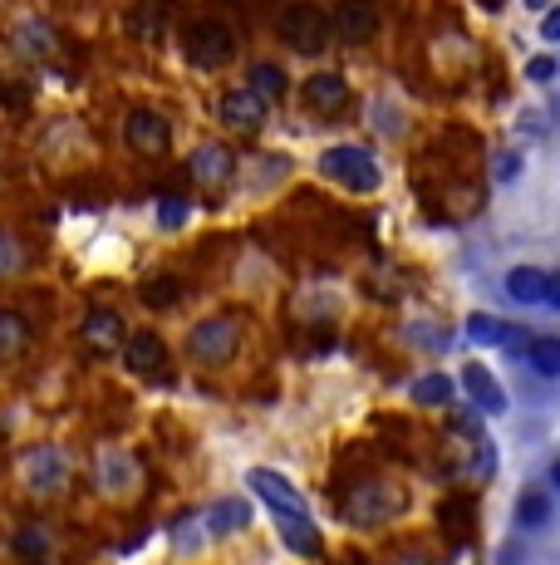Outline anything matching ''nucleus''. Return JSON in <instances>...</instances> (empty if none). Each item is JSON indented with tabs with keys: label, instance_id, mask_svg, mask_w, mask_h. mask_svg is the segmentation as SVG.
Here are the masks:
<instances>
[{
	"label": "nucleus",
	"instance_id": "nucleus-1",
	"mask_svg": "<svg viewBox=\"0 0 560 565\" xmlns=\"http://www.w3.org/2000/svg\"><path fill=\"white\" fill-rule=\"evenodd\" d=\"M320 172L339 187H349V192H374L379 187V163H374L369 148H330L320 158Z\"/></svg>",
	"mask_w": 560,
	"mask_h": 565
},
{
	"label": "nucleus",
	"instance_id": "nucleus-14",
	"mask_svg": "<svg viewBox=\"0 0 560 565\" xmlns=\"http://www.w3.org/2000/svg\"><path fill=\"white\" fill-rule=\"evenodd\" d=\"M236 168V158H231V148L226 143H202L197 153H192V172H197V182H226Z\"/></svg>",
	"mask_w": 560,
	"mask_h": 565
},
{
	"label": "nucleus",
	"instance_id": "nucleus-23",
	"mask_svg": "<svg viewBox=\"0 0 560 565\" xmlns=\"http://www.w3.org/2000/svg\"><path fill=\"white\" fill-rule=\"evenodd\" d=\"M177 295H182V285H177V276H158V281L143 285V300L153 305V310H168V305H177Z\"/></svg>",
	"mask_w": 560,
	"mask_h": 565
},
{
	"label": "nucleus",
	"instance_id": "nucleus-29",
	"mask_svg": "<svg viewBox=\"0 0 560 565\" xmlns=\"http://www.w3.org/2000/svg\"><path fill=\"white\" fill-rule=\"evenodd\" d=\"M526 74L546 84V79H556V59H551V55H536V59H531V64H526Z\"/></svg>",
	"mask_w": 560,
	"mask_h": 565
},
{
	"label": "nucleus",
	"instance_id": "nucleus-4",
	"mask_svg": "<svg viewBox=\"0 0 560 565\" xmlns=\"http://www.w3.org/2000/svg\"><path fill=\"white\" fill-rule=\"evenodd\" d=\"M123 138H128V148L133 153H143V158H163L172 143V123L163 113L153 109H133L128 113V123H123Z\"/></svg>",
	"mask_w": 560,
	"mask_h": 565
},
{
	"label": "nucleus",
	"instance_id": "nucleus-24",
	"mask_svg": "<svg viewBox=\"0 0 560 565\" xmlns=\"http://www.w3.org/2000/svg\"><path fill=\"white\" fill-rule=\"evenodd\" d=\"M516 516H521L526 526H541V521L551 516V502H546V492H526V497L516 502Z\"/></svg>",
	"mask_w": 560,
	"mask_h": 565
},
{
	"label": "nucleus",
	"instance_id": "nucleus-33",
	"mask_svg": "<svg viewBox=\"0 0 560 565\" xmlns=\"http://www.w3.org/2000/svg\"><path fill=\"white\" fill-rule=\"evenodd\" d=\"M398 565H423V561H413V556H403V561H398Z\"/></svg>",
	"mask_w": 560,
	"mask_h": 565
},
{
	"label": "nucleus",
	"instance_id": "nucleus-32",
	"mask_svg": "<svg viewBox=\"0 0 560 565\" xmlns=\"http://www.w3.org/2000/svg\"><path fill=\"white\" fill-rule=\"evenodd\" d=\"M551 482H556V492H560V462H556V467H551Z\"/></svg>",
	"mask_w": 560,
	"mask_h": 565
},
{
	"label": "nucleus",
	"instance_id": "nucleus-9",
	"mask_svg": "<svg viewBox=\"0 0 560 565\" xmlns=\"http://www.w3.org/2000/svg\"><path fill=\"white\" fill-rule=\"evenodd\" d=\"M123 364H128L133 374H158V369L168 364V344L153 335V330H138V335L123 339Z\"/></svg>",
	"mask_w": 560,
	"mask_h": 565
},
{
	"label": "nucleus",
	"instance_id": "nucleus-6",
	"mask_svg": "<svg viewBox=\"0 0 560 565\" xmlns=\"http://www.w3.org/2000/svg\"><path fill=\"white\" fill-rule=\"evenodd\" d=\"M217 118H222L226 128H236V133H256L266 123V104L251 89H226L222 99H217Z\"/></svg>",
	"mask_w": 560,
	"mask_h": 565
},
{
	"label": "nucleus",
	"instance_id": "nucleus-5",
	"mask_svg": "<svg viewBox=\"0 0 560 565\" xmlns=\"http://www.w3.org/2000/svg\"><path fill=\"white\" fill-rule=\"evenodd\" d=\"M330 30H335L339 40H349V45L374 40V30H379V10H374V0H339Z\"/></svg>",
	"mask_w": 560,
	"mask_h": 565
},
{
	"label": "nucleus",
	"instance_id": "nucleus-25",
	"mask_svg": "<svg viewBox=\"0 0 560 565\" xmlns=\"http://www.w3.org/2000/svg\"><path fill=\"white\" fill-rule=\"evenodd\" d=\"M15 45H25V50H50V45H55V35H50L40 20H25V25L15 30Z\"/></svg>",
	"mask_w": 560,
	"mask_h": 565
},
{
	"label": "nucleus",
	"instance_id": "nucleus-17",
	"mask_svg": "<svg viewBox=\"0 0 560 565\" xmlns=\"http://www.w3.org/2000/svg\"><path fill=\"white\" fill-rule=\"evenodd\" d=\"M246 521H251V507H246V502H236V497L207 511V531H212V536H231V531H241Z\"/></svg>",
	"mask_w": 560,
	"mask_h": 565
},
{
	"label": "nucleus",
	"instance_id": "nucleus-30",
	"mask_svg": "<svg viewBox=\"0 0 560 565\" xmlns=\"http://www.w3.org/2000/svg\"><path fill=\"white\" fill-rule=\"evenodd\" d=\"M541 300H546L551 310H560V271L556 276H546V295H541Z\"/></svg>",
	"mask_w": 560,
	"mask_h": 565
},
{
	"label": "nucleus",
	"instance_id": "nucleus-28",
	"mask_svg": "<svg viewBox=\"0 0 560 565\" xmlns=\"http://www.w3.org/2000/svg\"><path fill=\"white\" fill-rule=\"evenodd\" d=\"M25 266V251L10 241V236H0V276H10V271H20Z\"/></svg>",
	"mask_w": 560,
	"mask_h": 565
},
{
	"label": "nucleus",
	"instance_id": "nucleus-12",
	"mask_svg": "<svg viewBox=\"0 0 560 565\" xmlns=\"http://www.w3.org/2000/svg\"><path fill=\"white\" fill-rule=\"evenodd\" d=\"M462 389L472 394V403L482 408V413H506V394H502V384L482 369V364H467L462 369Z\"/></svg>",
	"mask_w": 560,
	"mask_h": 565
},
{
	"label": "nucleus",
	"instance_id": "nucleus-7",
	"mask_svg": "<svg viewBox=\"0 0 560 565\" xmlns=\"http://www.w3.org/2000/svg\"><path fill=\"white\" fill-rule=\"evenodd\" d=\"M256 492H261V502L276 511V516H305V502H300V492L280 477V472H271V467H251V477H246Z\"/></svg>",
	"mask_w": 560,
	"mask_h": 565
},
{
	"label": "nucleus",
	"instance_id": "nucleus-20",
	"mask_svg": "<svg viewBox=\"0 0 560 565\" xmlns=\"http://www.w3.org/2000/svg\"><path fill=\"white\" fill-rule=\"evenodd\" d=\"M246 84H251V94H256L261 104H266V99H280V94H285V74H280L276 64H251Z\"/></svg>",
	"mask_w": 560,
	"mask_h": 565
},
{
	"label": "nucleus",
	"instance_id": "nucleus-18",
	"mask_svg": "<svg viewBox=\"0 0 560 565\" xmlns=\"http://www.w3.org/2000/svg\"><path fill=\"white\" fill-rule=\"evenodd\" d=\"M413 403L418 408H443V403H452V379L448 374H423L413 384Z\"/></svg>",
	"mask_w": 560,
	"mask_h": 565
},
{
	"label": "nucleus",
	"instance_id": "nucleus-11",
	"mask_svg": "<svg viewBox=\"0 0 560 565\" xmlns=\"http://www.w3.org/2000/svg\"><path fill=\"white\" fill-rule=\"evenodd\" d=\"M123 339H128V330H123V315H118V310H89V320H84V344H89V349L109 354Z\"/></svg>",
	"mask_w": 560,
	"mask_h": 565
},
{
	"label": "nucleus",
	"instance_id": "nucleus-2",
	"mask_svg": "<svg viewBox=\"0 0 560 565\" xmlns=\"http://www.w3.org/2000/svg\"><path fill=\"white\" fill-rule=\"evenodd\" d=\"M280 35L295 55H320L330 45V15H320L315 5H290L280 15Z\"/></svg>",
	"mask_w": 560,
	"mask_h": 565
},
{
	"label": "nucleus",
	"instance_id": "nucleus-21",
	"mask_svg": "<svg viewBox=\"0 0 560 565\" xmlns=\"http://www.w3.org/2000/svg\"><path fill=\"white\" fill-rule=\"evenodd\" d=\"M531 369H541L546 379H556L560 374V339L556 335L531 339Z\"/></svg>",
	"mask_w": 560,
	"mask_h": 565
},
{
	"label": "nucleus",
	"instance_id": "nucleus-16",
	"mask_svg": "<svg viewBox=\"0 0 560 565\" xmlns=\"http://www.w3.org/2000/svg\"><path fill=\"white\" fill-rule=\"evenodd\" d=\"M506 290H511V300L531 305V300L546 295V271H536V266H516V271L506 276Z\"/></svg>",
	"mask_w": 560,
	"mask_h": 565
},
{
	"label": "nucleus",
	"instance_id": "nucleus-19",
	"mask_svg": "<svg viewBox=\"0 0 560 565\" xmlns=\"http://www.w3.org/2000/svg\"><path fill=\"white\" fill-rule=\"evenodd\" d=\"M94 472H99V482H104V487H109V492H123V487H128V482H133V477H138V472H133V462H128V457H123V452H104V457H99V467H94Z\"/></svg>",
	"mask_w": 560,
	"mask_h": 565
},
{
	"label": "nucleus",
	"instance_id": "nucleus-8",
	"mask_svg": "<svg viewBox=\"0 0 560 565\" xmlns=\"http://www.w3.org/2000/svg\"><path fill=\"white\" fill-rule=\"evenodd\" d=\"M192 354H197L202 364H226V359L236 354V325H231V320H202V325L192 330Z\"/></svg>",
	"mask_w": 560,
	"mask_h": 565
},
{
	"label": "nucleus",
	"instance_id": "nucleus-31",
	"mask_svg": "<svg viewBox=\"0 0 560 565\" xmlns=\"http://www.w3.org/2000/svg\"><path fill=\"white\" fill-rule=\"evenodd\" d=\"M541 35H546V40H560V5L546 15V20H541Z\"/></svg>",
	"mask_w": 560,
	"mask_h": 565
},
{
	"label": "nucleus",
	"instance_id": "nucleus-22",
	"mask_svg": "<svg viewBox=\"0 0 560 565\" xmlns=\"http://www.w3.org/2000/svg\"><path fill=\"white\" fill-rule=\"evenodd\" d=\"M467 335L477 339V344H506L511 330H506L497 315H472V320H467Z\"/></svg>",
	"mask_w": 560,
	"mask_h": 565
},
{
	"label": "nucleus",
	"instance_id": "nucleus-15",
	"mask_svg": "<svg viewBox=\"0 0 560 565\" xmlns=\"http://www.w3.org/2000/svg\"><path fill=\"white\" fill-rule=\"evenodd\" d=\"M30 339H35V330L20 310H0V359H20L30 349Z\"/></svg>",
	"mask_w": 560,
	"mask_h": 565
},
{
	"label": "nucleus",
	"instance_id": "nucleus-35",
	"mask_svg": "<svg viewBox=\"0 0 560 565\" xmlns=\"http://www.w3.org/2000/svg\"><path fill=\"white\" fill-rule=\"evenodd\" d=\"M30 565H45V561H30Z\"/></svg>",
	"mask_w": 560,
	"mask_h": 565
},
{
	"label": "nucleus",
	"instance_id": "nucleus-27",
	"mask_svg": "<svg viewBox=\"0 0 560 565\" xmlns=\"http://www.w3.org/2000/svg\"><path fill=\"white\" fill-rule=\"evenodd\" d=\"M187 212H192L187 197H163V202H158V222L168 226V231H177V226L187 222Z\"/></svg>",
	"mask_w": 560,
	"mask_h": 565
},
{
	"label": "nucleus",
	"instance_id": "nucleus-26",
	"mask_svg": "<svg viewBox=\"0 0 560 565\" xmlns=\"http://www.w3.org/2000/svg\"><path fill=\"white\" fill-rule=\"evenodd\" d=\"M15 551L35 561V556H45V551H50V536H45V531H35V526H25V531L15 536Z\"/></svg>",
	"mask_w": 560,
	"mask_h": 565
},
{
	"label": "nucleus",
	"instance_id": "nucleus-3",
	"mask_svg": "<svg viewBox=\"0 0 560 565\" xmlns=\"http://www.w3.org/2000/svg\"><path fill=\"white\" fill-rule=\"evenodd\" d=\"M187 59L197 64V69H222L226 59L236 55V40H231V30L217 25V20H197V25H187Z\"/></svg>",
	"mask_w": 560,
	"mask_h": 565
},
{
	"label": "nucleus",
	"instance_id": "nucleus-13",
	"mask_svg": "<svg viewBox=\"0 0 560 565\" xmlns=\"http://www.w3.org/2000/svg\"><path fill=\"white\" fill-rule=\"evenodd\" d=\"M25 482L35 487V492H55L64 487V457L55 448H35L25 457Z\"/></svg>",
	"mask_w": 560,
	"mask_h": 565
},
{
	"label": "nucleus",
	"instance_id": "nucleus-10",
	"mask_svg": "<svg viewBox=\"0 0 560 565\" xmlns=\"http://www.w3.org/2000/svg\"><path fill=\"white\" fill-rule=\"evenodd\" d=\"M300 94H305V104H310L315 113H344L349 109V84H344L339 74H310Z\"/></svg>",
	"mask_w": 560,
	"mask_h": 565
},
{
	"label": "nucleus",
	"instance_id": "nucleus-34",
	"mask_svg": "<svg viewBox=\"0 0 560 565\" xmlns=\"http://www.w3.org/2000/svg\"><path fill=\"white\" fill-rule=\"evenodd\" d=\"M526 5H546V0H526Z\"/></svg>",
	"mask_w": 560,
	"mask_h": 565
}]
</instances>
